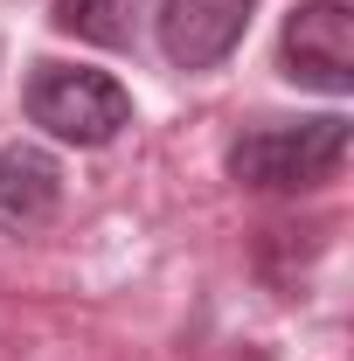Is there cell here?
<instances>
[{
    "mask_svg": "<svg viewBox=\"0 0 354 361\" xmlns=\"http://www.w3.org/2000/svg\"><path fill=\"white\" fill-rule=\"evenodd\" d=\"M348 160V118H299V126H264L229 146V180L257 195H299L319 188Z\"/></svg>",
    "mask_w": 354,
    "mask_h": 361,
    "instance_id": "cell-1",
    "label": "cell"
},
{
    "mask_svg": "<svg viewBox=\"0 0 354 361\" xmlns=\"http://www.w3.org/2000/svg\"><path fill=\"white\" fill-rule=\"evenodd\" d=\"M28 118L63 146H111L133 126V90L104 70H77V63H35L28 77Z\"/></svg>",
    "mask_w": 354,
    "mask_h": 361,
    "instance_id": "cell-2",
    "label": "cell"
},
{
    "mask_svg": "<svg viewBox=\"0 0 354 361\" xmlns=\"http://www.w3.org/2000/svg\"><path fill=\"white\" fill-rule=\"evenodd\" d=\"M278 63L285 77L326 97H348L354 90V14L341 0H299L285 14V35H278Z\"/></svg>",
    "mask_w": 354,
    "mask_h": 361,
    "instance_id": "cell-3",
    "label": "cell"
},
{
    "mask_svg": "<svg viewBox=\"0 0 354 361\" xmlns=\"http://www.w3.org/2000/svg\"><path fill=\"white\" fill-rule=\"evenodd\" d=\"M257 0H167L160 7V56L174 70H216L243 42Z\"/></svg>",
    "mask_w": 354,
    "mask_h": 361,
    "instance_id": "cell-4",
    "label": "cell"
},
{
    "mask_svg": "<svg viewBox=\"0 0 354 361\" xmlns=\"http://www.w3.org/2000/svg\"><path fill=\"white\" fill-rule=\"evenodd\" d=\"M56 209H63V167L42 146H0V229L7 236L49 229Z\"/></svg>",
    "mask_w": 354,
    "mask_h": 361,
    "instance_id": "cell-5",
    "label": "cell"
},
{
    "mask_svg": "<svg viewBox=\"0 0 354 361\" xmlns=\"http://www.w3.org/2000/svg\"><path fill=\"white\" fill-rule=\"evenodd\" d=\"M139 14H146V0H56V28L97 49H126L139 35Z\"/></svg>",
    "mask_w": 354,
    "mask_h": 361,
    "instance_id": "cell-6",
    "label": "cell"
}]
</instances>
